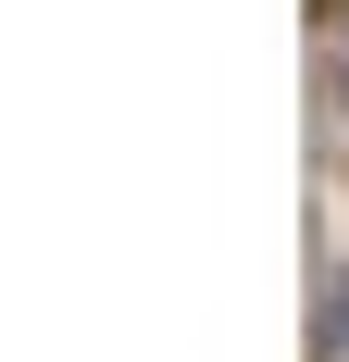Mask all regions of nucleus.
Returning a JSON list of instances; mask_svg holds the SVG:
<instances>
[{"label":"nucleus","instance_id":"1","mask_svg":"<svg viewBox=\"0 0 349 362\" xmlns=\"http://www.w3.org/2000/svg\"><path fill=\"white\" fill-rule=\"evenodd\" d=\"M324 350H349V300H337V313H324Z\"/></svg>","mask_w":349,"mask_h":362}]
</instances>
